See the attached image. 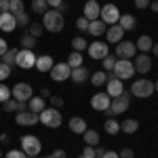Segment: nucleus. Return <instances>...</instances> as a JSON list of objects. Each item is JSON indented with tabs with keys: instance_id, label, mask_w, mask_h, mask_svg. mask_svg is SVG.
Returning <instances> with one entry per match:
<instances>
[{
	"instance_id": "obj_23",
	"label": "nucleus",
	"mask_w": 158,
	"mask_h": 158,
	"mask_svg": "<svg viewBox=\"0 0 158 158\" xmlns=\"http://www.w3.org/2000/svg\"><path fill=\"white\" fill-rule=\"evenodd\" d=\"M106 30H108V25L103 23L101 19H95V21H91V23H89V30H86V32H89L91 36L99 38L101 34H106Z\"/></svg>"
},
{
	"instance_id": "obj_46",
	"label": "nucleus",
	"mask_w": 158,
	"mask_h": 158,
	"mask_svg": "<svg viewBox=\"0 0 158 158\" xmlns=\"http://www.w3.org/2000/svg\"><path fill=\"white\" fill-rule=\"evenodd\" d=\"M61 106H63V99H61V97H55V95H51V108H57V110H59Z\"/></svg>"
},
{
	"instance_id": "obj_13",
	"label": "nucleus",
	"mask_w": 158,
	"mask_h": 158,
	"mask_svg": "<svg viewBox=\"0 0 158 158\" xmlns=\"http://www.w3.org/2000/svg\"><path fill=\"white\" fill-rule=\"evenodd\" d=\"M15 122H17L19 127H34L36 122H40V118H38V114L25 110V112H17V114H15Z\"/></svg>"
},
{
	"instance_id": "obj_6",
	"label": "nucleus",
	"mask_w": 158,
	"mask_h": 158,
	"mask_svg": "<svg viewBox=\"0 0 158 158\" xmlns=\"http://www.w3.org/2000/svg\"><path fill=\"white\" fill-rule=\"evenodd\" d=\"M21 150H23L30 158H34V156L40 154L42 143H40V139L34 137V135H23V137H21Z\"/></svg>"
},
{
	"instance_id": "obj_51",
	"label": "nucleus",
	"mask_w": 158,
	"mask_h": 158,
	"mask_svg": "<svg viewBox=\"0 0 158 158\" xmlns=\"http://www.w3.org/2000/svg\"><path fill=\"white\" fill-rule=\"evenodd\" d=\"M101 158H120V156H118V152H112V150H106V154H103Z\"/></svg>"
},
{
	"instance_id": "obj_43",
	"label": "nucleus",
	"mask_w": 158,
	"mask_h": 158,
	"mask_svg": "<svg viewBox=\"0 0 158 158\" xmlns=\"http://www.w3.org/2000/svg\"><path fill=\"white\" fill-rule=\"evenodd\" d=\"M4 158H27V154H25L23 150H9Z\"/></svg>"
},
{
	"instance_id": "obj_53",
	"label": "nucleus",
	"mask_w": 158,
	"mask_h": 158,
	"mask_svg": "<svg viewBox=\"0 0 158 158\" xmlns=\"http://www.w3.org/2000/svg\"><path fill=\"white\" fill-rule=\"evenodd\" d=\"M47 2H49V6H51V9H59V4L63 2V0H47Z\"/></svg>"
},
{
	"instance_id": "obj_22",
	"label": "nucleus",
	"mask_w": 158,
	"mask_h": 158,
	"mask_svg": "<svg viewBox=\"0 0 158 158\" xmlns=\"http://www.w3.org/2000/svg\"><path fill=\"white\" fill-rule=\"evenodd\" d=\"M89 78H91V74H89V70H86L85 65H80V68H74L72 74H70V80H72V82H76V85L85 82V80H89Z\"/></svg>"
},
{
	"instance_id": "obj_31",
	"label": "nucleus",
	"mask_w": 158,
	"mask_h": 158,
	"mask_svg": "<svg viewBox=\"0 0 158 158\" xmlns=\"http://www.w3.org/2000/svg\"><path fill=\"white\" fill-rule=\"evenodd\" d=\"M103 129H106V133H108V135H116L118 131H120V122L116 120V118H108L106 124H103Z\"/></svg>"
},
{
	"instance_id": "obj_41",
	"label": "nucleus",
	"mask_w": 158,
	"mask_h": 158,
	"mask_svg": "<svg viewBox=\"0 0 158 158\" xmlns=\"http://www.w3.org/2000/svg\"><path fill=\"white\" fill-rule=\"evenodd\" d=\"M11 65H6V63H2V61H0V80H6V78H9V76H11Z\"/></svg>"
},
{
	"instance_id": "obj_3",
	"label": "nucleus",
	"mask_w": 158,
	"mask_h": 158,
	"mask_svg": "<svg viewBox=\"0 0 158 158\" xmlns=\"http://www.w3.org/2000/svg\"><path fill=\"white\" fill-rule=\"evenodd\" d=\"M131 93L139 99L152 97V93H154V82L148 80V78H139V80H135L133 85H131Z\"/></svg>"
},
{
	"instance_id": "obj_7",
	"label": "nucleus",
	"mask_w": 158,
	"mask_h": 158,
	"mask_svg": "<svg viewBox=\"0 0 158 158\" xmlns=\"http://www.w3.org/2000/svg\"><path fill=\"white\" fill-rule=\"evenodd\" d=\"M99 19L103 21L106 25H114L118 23V19H120V11H118V6L116 4H103L101 6V15H99Z\"/></svg>"
},
{
	"instance_id": "obj_8",
	"label": "nucleus",
	"mask_w": 158,
	"mask_h": 158,
	"mask_svg": "<svg viewBox=\"0 0 158 158\" xmlns=\"http://www.w3.org/2000/svg\"><path fill=\"white\" fill-rule=\"evenodd\" d=\"M15 65L21 68V70L34 68V65H36V55H34V51H27V49L17 51V61H15Z\"/></svg>"
},
{
	"instance_id": "obj_16",
	"label": "nucleus",
	"mask_w": 158,
	"mask_h": 158,
	"mask_svg": "<svg viewBox=\"0 0 158 158\" xmlns=\"http://www.w3.org/2000/svg\"><path fill=\"white\" fill-rule=\"evenodd\" d=\"M122 36H124V30H122L118 23L110 25L108 30H106V40H108L110 44H118V42L122 40Z\"/></svg>"
},
{
	"instance_id": "obj_39",
	"label": "nucleus",
	"mask_w": 158,
	"mask_h": 158,
	"mask_svg": "<svg viewBox=\"0 0 158 158\" xmlns=\"http://www.w3.org/2000/svg\"><path fill=\"white\" fill-rule=\"evenodd\" d=\"M9 99H11V89L4 85V82H0V103H4Z\"/></svg>"
},
{
	"instance_id": "obj_11",
	"label": "nucleus",
	"mask_w": 158,
	"mask_h": 158,
	"mask_svg": "<svg viewBox=\"0 0 158 158\" xmlns=\"http://www.w3.org/2000/svg\"><path fill=\"white\" fill-rule=\"evenodd\" d=\"M135 51H137L135 42L120 40V42L116 44V57H118V59H131V57H135Z\"/></svg>"
},
{
	"instance_id": "obj_28",
	"label": "nucleus",
	"mask_w": 158,
	"mask_h": 158,
	"mask_svg": "<svg viewBox=\"0 0 158 158\" xmlns=\"http://www.w3.org/2000/svg\"><path fill=\"white\" fill-rule=\"evenodd\" d=\"M82 137H85V143L86 146H99V133L97 131H93V129H86L85 133H82Z\"/></svg>"
},
{
	"instance_id": "obj_35",
	"label": "nucleus",
	"mask_w": 158,
	"mask_h": 158,
	"mask_svg": "<svg viewBox=\"0 0 158 158\" xmlns=\"http://www.w3.org/2000/svg\"><path fill=\"white\" fill-rule=\"evenodd\" d=\"M42 32H44L42 23H30V25H27V34H30L32 38H40V36H42Z\"/></svg>"
},
{
	"instance_id": "obj_59",
	"label": "nucleus",
	"mask_w": 158,
	"mask_h": 158,
	"mask_svg": "<svg viewBox=\"0 0 158 158\" xmlns=\"http://www.w3.org/2000/svg\"><path fill=\"white\" fill-rule=\"evenodd\" d=\"M154 91H156V93H158V80H156V82H154Z\"/></svg>"
},
{
	"instance_id": "obj_25",
	"label": "nucleus",
	"mask_w": 158,
	"mask_h": 158,
	"mask_svg": "<svg viewBox=\"0 0 158 158\" xmlns=\"http://www.w3.org/2000/svg\"><path fill=\"white\" fill-rule=\"evenodd\" d=\"M118 25H120L124 32H129V30H135V25H137V19H135L133 15L124 13V15H120V19H118Z\"/></svg>"
},
{
	"instance_id": "obj_21",
	"label": "nucleus",
	"mask_w": 158,
	"mask_h": 158,
	"mask_svg": "<svg viewBox=\"0 0 158 158\" xmlns=\"http://www.w3.org/2000/svg\"><path fill=\"white\" fill-rule=\"evenodd\" d=\"M68 127H70V131L76 133V135H82L86 129H89V127H86V122H85V118H80V116H72L70 122H68Z\"/></svg>"
},
{
	"instance_id": "obj_34",
	"label": "nucleus",
	"mask_w": 158,
	"mask_h": 158,
	"mask_svg": "<svg viewBox=\"0 0 158 158\" xmlns=\"http://www.w3.org/2000/svg\"><path fill=\"white\" fill-rule=\"evenodd\" d=\"M15 61H17V49H9L4 55H2V63H6V65H15Z\"/></svg>"
},
{
	"instance_id": "obj_57",
	"label": "nucleus",
	"mask_w": 158,
	"mask_h": 158,
	"mask_svg": "<svg viewBox=\"0 0 158 158\" xmlns=\"http://www.w3.org/2000/svg\"><path fill=\"white\" fill-rule=\"evenodd\" d=\"M40 95H42V97H49V95H51L49 89H42V91H40Z\"/></svg>"
},
{
	"instance_id": "obj_54",
	"label": "nucleus",
	"mask_w": 158,
	"mask_h": 158,
	"mask_svg": "<svg viewBox=\"0 0 158 158\" xmlns=\"http://www.w3.org/2000/svg\"><path fill=\"white\" fill-rule=\"evenodd\" d=\"M57 11H59L61 15H63V13H68V11H70V6H68L65 2H61V4H59V9H57Z\"/></svg>"
},
{
	"instance_id": "obj_42",
	"label": "nucleus",
	"mask_w": 158,
	"mask_h": 158,
	"mask_svg": "<svg viewBox=\"0 0 158 158\" xmlns=\"http://www.w3.org/2000/svg\"><path fill=\"white\" fill-rule=\"evenodd\" d=\"M2 108H4V112H17V99H9V101H4L2 103Z\"/></svg>"
},
{
	"instance_id": "obj_26",
	"label": "nucleus",
	"mask_w": 158,
	"mask_h": 158,
	"mask_svg": "<svg viewBox=\"0 0 158 158\" xmlns=\"http://www.w3.org/2000/svg\"><path fill=\"white\" fill-rule=\"evenodd\" d=\"M135 47H137V51H141V53H148V51H152L154 42H152V38H150V36H146V34H143V36L137 38Z\"/></svg>"
},
{
	"instance_id": "obj_24",
	"label": "nucleus",
	"mask_w": 158,
	"mask_h": 158,
	"mask_svg": "<svg viewBox=\"0 0 158 158\" xmlns=\"http://www.w3.org/2000/svg\"><path fill=\"white\" fill-rule=\"evenodd\" d=\"M44 108H47V101H44V97H36V95H34V97L27 101V110H30V112H34V114H40Z\"/></svg>"
},
{
	"instance_id": "obj_1",
	"label": "nucleus",
	"mask_w": 158,
	"mask_h": 158,
	"mask_svg": "<svg viewBox=\"0 0 158 158\" xmlns=\"http://www.w3.org/2000/svg\"><path fill=\"white\" fill-rule=\"evenodd\" d=\"M63 25H65V17H63L57 9H49V11L42 15V27L49 30V32H53V34L61 32Z\"/></svg>"
},
{
	"instance_id": "obj_9",
	"label": "nucleus",
	"mask_w": 158,
	"mask_h": 158,
	"mask_svg": "<svg viewBox=\"0 0 158 158\" xmlns=\"http://www.w3.org/2000/svg\"><path fill=\"white\" fill-rule=\"evenodd\" d=\"M11 97L17 99V101H30L34 97V91L27 82H17V85L11 89Z\"/></svg>"
},
{
	"instance_id": "obj_17",
	"label": "nucleus",
	"mask_w": 158,
	"mask_h": 158,
	"mask_svg": "<svg viewBox=\"0 0 158 158\" xmlns=\"http://www.w3.org/2000/svg\"><path fill=\"white\" fill-rule=\"evenodd\" d=\"M85 19H89V21H95V19H99V15H101V6H99L95 0H86V4H85Z\"/></svg>"
},
{
	"instance_id": "obj_61",
	"label": "nucleus",
	"mask_w": 158,
	"mask_h": 158,
	"mask_svg": "<svg viewBox=\"0 0 158 158\" xmlns=\"http://www.w3.org/2000/svg\"><path fill=\"white\" fill-rule=\"evenodd\" d=\"M0 158H2V152H0Z\"/></svg>"
},
{
	"instance_id": "obj_38",
	"label": "nucleus",
	"mask_w": 158,
	"mask_h": 158,
	"mask_svg": "<svg viewBox=\"0 0 158 158\" xmlns=\"http://www.w3.org/2000/svg\"><path fill=\"white\" fill-rule=\"evenodd\" d=\"M21 47L27 51H34V47H36V38H32L30 34H23L21 36Z\"/></svg>"
},
{
	"instance_id": "obj_45",
	"label": "nucleus",
	"mask_w": 158,
	"mask_h": 158,
	"mask_svg": "<svg viewBox=\"0 0 158 158\" xmlns=\"http://www.w3.org/2000/svg\"><path fill=\"white\" fill-rule=\"evenodd\" d=\"M82 158H95V148L93 146H86L85 150H82V154H80Z\"/></svg>"
},
{
	"instance_id": "obj_48",
	"label": "nucleus",
	"mask_w": 158,
	"mask_h": 158,
	"mask_svg": "<svg viewBox=\"0 0 158 158\" xmlns=\"http://www.w3.org/2000/svg\"><path fill=\"white\" fill-rule=\"evenodd\" d=\"M152 0H135V9H148Z\"/></svg>"
},
{
	"instance_id": "obj_40",
	"label": "nucleus",
	"mask_w": 158,
	"mask_h": 158,
	"mask_svg": "<svg viewBox=\"0 0 158 158\" xmlns=\"http://www.w3.org/2000/svg\"><path fill=\"white\" fill-rule=\"evenodd\" d=\"M15 21H17V25H21V27H27L30 25V15L27 13H19V15H15Z\"/></svg>"
},
{
	"instance_id": "obj_4",
	"label": "nucleus",
	"mask_w": 158,
	"mask_h": 158,
	"mask_svg": "<svg viewBox=\"0 0 158 158\" xmlns=\"http://www.w3.org/2000/svg\"><path fill=\"white\" fill-rule=\"evenodd\" d=\"M112 72L116 74L118 80H129V78H133V76H135V65H133V61H131V59H118Z\"/></svg>"
},
{
	"instance_id": "obj_50",
	"label": "nucleus",
	"mask_w": 158,
	"mask_h": 158,
	"mask_svg": "<svg viewBox=\"0 0 158 158\" xmlns=\"http://www.w3.org/2000/svg\"><path fill=\"white\" fill-rule=\"evenodd\" d=\"M6 51H9V44H6V40H4V38H0V57H2Z\"/></svg>"
},
{
	"instance_id": "obj_10",
	"label": "nucleus",
	"mask_w": 158,
	"mask_h": 158,
	"mask_svg": "<svg viewBox=\"0 0 158 158\" xmlns=\"http://www.w3.org/2000/svg\"><path fill=\"white\" fill-rule=\"evenodd\" d=\"M70 74H72V68L68 65V61H65V63H55V65L51 68V78H53L55 82L70 80Z\"/></svg>"
},
{
	"instance_id": "obj_56",
	"label": "nucleus",
	"mask_w": 158,
	"mask_h": 158,
	"mask_svg": "<svg viewBox=\"0 0 158 158\" xmlns=\"http://www.w3.org/2000/svg\"><path fill=\"white\" fill-rule=\"evenodd\" d=\"M150 4H152V11H154V13H158V0H152Z\"/></svg>"
},
{
	"instance_id": "obj_19",
	"label": "nucleus",
	"mask_w": 158,
	"mask_h": 158,
	"mask_svg": "<svg viewBox=\"0 0 158 158\" xmlns=\"http://www.w3.org/2000/svg\"><path fill=\"white\" fill-rule=\"evenodd\" d=\"M106 93H108L110 97H118L124 93V86H122V80L118 78H114V80H108L106 82Z\"/></svg>"
},
{
	"instance_id": "obj_29",
	"label": "nucleus",
	"mask_w": 158,
	"mask_h": 158,
	"mask_svg": "<svg viewBox=\"0 0 158 158\" xmlns=\"http://www.w3.org/2000/svg\"><path fill=\"white\" fill-rule=\"evenodd\" d=\"M82 63H85V59H82V53H78V51H72V53L68 55V65H70L72 70H74V68H80Z\"/></svg>"
},
{
	"instance_id": "obj_30",
	"label": "nucleus",
	"mask_w": 158,
	"mask_h": 158,
	"mask_svg": "<svg viewBox=\"0 0 158 158\" xmlns=\"http://www.w3.org/2000/svg\"><path fill=\"white\" fill-rule=\"evenodd\" d=\"M106 82H108V74H106V72L99 70V72L91 74V85H93V86H101V85H106Z\"/></svg>"
},
{
	"instance_id": "obj_58",
	"label": "nucleus",
	"mask_w": 158,
	"mask_h": 158,
	"mask_svg": "<svg viewBox=\"0 0 158 158\" xmlns=\"http://www.w3.org/2000/svg\"><path fill=\"white\" fill-rule=\"evenodd\" d=\"M152 53H154V55L158 57V42H154V47H152Z\"/></svg>"
},
{
	"instance_id": "obj_27",
	"label": "nucleus",
	"mask_w": 158,
	"mask_h": 158,
	"mask_svg": "<svg viewBox=\"0 0 158 158\" xmlns=\"http://www.w3.org/2000/svg\"><path fill=\"white\" fill-rule=\"evenodd\" d=\"M139 129V122L135 120V118H127L124 122H120V131L122 133H129V135H133L135 131Z\"/></svg>"
},
{
	"instance_id": "obj_44",
	"label": "nucleus",
	"mask_w": 158,
	"mask_h": 158,
	"mask_svg": "<svg viewBox=\"0 0 158 158\" xmlns=\"http://www.w3.org/2000/svg\"><path fill=\"white\" fill-rule=\"evenodd\" d=\"M89 23H91V21L85 19V17H78V19H76V27H78L80 32H86V30H89Z\"/></svg>"
},
{
	"instance_id": "obj_60",
	"label": "nucleus",
	"mask_w": 158,
	"mask_h": 158,
	"mask_svg": "<svg viewBox=\"0 0 158 158\" xmlns=\"http://www.w3.org/2000/svg\"><path fill=\"white\" fill-rule=\"evenodd\" d=\"M27 158H30V156H27ZM34 158H40V156H34ZM47 158H49V156H47Z\"/></svg>"
},
{
	"instance_id": "obj_36",
	"label": "nucleus",
	"mask_w": 158,
	"mask_h": 158,
	"mask_svg": "<svg viewBox=\"0 0 158 158\" xmlns=\"http://www.w3.org/2000/svg\"><path fill=\"white\" fill-rule=\"evenodd\" d=\"M9 13H13V15L23 13V0H9Z\"/></svg>"
},
{
	"instance_id": "obj_47",
	"label": "nucleus",
	"mask_w": 158,
	"mask_h": 158,
	"mask_svg": "<svg viewBox=\"0 0 158 158\" xmlns=\"http://www.w3.org/2000/svg\"><path fill=\"white\" fill-rule=\"evenodd\" d=\"M118 156H120V158H135V154H133V150H131V148H124V150L118 152Z\"/></svg>"
},
{
	"instance_id": "obj_52",
	"label": "nucleus",
	"mask_w": 158,
	"mask_h": 158,
	"mask_svg": "<svg viewBox=\"0 0 158 158\" xmlns=\"http://www.w3.org/2000/svg\"><path fill=\"white\" fill-rule=\"evenodd\" d=\"M9 11V0H0V13Z\"/></svg>"
},
{
	"instance_id": "obj_37",
	"label": "nucleus",
	"mask_w": 158,
	"mask_h": 158,
	"mask_svg": "<svg viewBox=\"0 0 158 158\" xmlns=\"http://www.w3.org/2000/svg\"><path fill=\"white\" fill-rule=\"evenodd\" d=\"M116 61H118L116 55H108V57H103V59H101L103 70H106V72H112V70H114V65H116Z\"/></svg>"
},
{
	"instance_id": "obj_2",
	"label": "nucleus",
	"mask_w": 158,
	"mask_h": 158,
	"mask_svg": "<svg viewBox=\"0 0 158 158\" xmlns=\"http://www.w3.org/2000/svg\"><path fill=\"white\" fill-rule=\"evenodd\" d=\"M38 118H40V122L44 127H49V129H57V127H61V122H63L61 112L57 108H44L38 114Z\"/></svg>"
},
{
	"instance_id": "obj_49",
	"label": "nucleus",
	"mask_w": 158,
	"mask_h": 158,
	"mask_svg": "<svg viewBox=\"0 0 158 158\" xmlns=\"http://www.w3.org/2000/svg\"><path fill=\"white\" fill-rule=\"evenodd\" d=\"M49 158H68V154H65L63 150H55V152H51Z\"/></svg>"
},
{
	"instance_id": "obj_12",
	"label": "nucleus",
	"mask_w": 158,
	"mask_h": 158,
	"mask_svg": "<svg viewBox=\"0 0 158 158\" xmlns=\"http://www.w3.org/2000/svg\"><path fill=\"white\" fill-rule=\"evenodd\" d=\"M89 55L93 57V59H103V57H108L110 55V47L108 42H101V40H95L93 44H89Z\"/></svg>"
},
{
	"instance_id": "obj_20",
	"label": "nucleus",
	"mask_w": 158,
	"mask_h": 158,
	"mask_svg": "<svg viewBox=\"0 0 158 158\" xmlns=\"http://www.w3.org/2000/svg\"><path fill=\"white\" fill-rule=\"evenodd\" d=\"M55 65V61H53V57L51 55H38L36 57V68L38 72H51V68Z\"/></svg>"
},
{
	"instance_id": "obj_14",
	"label": "nucleus",
	"mask_w": 158,
	"mask_h": 158,
	"mask_svg": "<svg viewBox=\"0 0 158 158\" xmlns=\"http://www.w3.org/2000/svg\"><path fill=\"white\" fill-rule=\"evenodd\" d=\"M110 103H112V97H110L108 93H95L91 97V108L97 110V112H106L110 108Z\"/></svg>"
},
{
	"instance_id": "obj_5",
	"label": "nucleus",
	"mask_w": 158,
	"mask_h": 158,
	"mask_svg": "<svg viewBox=\"0 0 158 158\" xmlns=\"http://www.w3.org/2000/svg\"><path fill=\"white\" fill-rule=\"evenodd\" d=\"M127 110H129V93L124 91L118 97H112V103H110V108L106 110V114H108L110 118H114L116 114H122V112H127Z\"/></svg>"
},
{
	"instance_id": "obj_32",
	"label": "nucleus",
	"mask_w": 158,
	"mask_h": 158,
	"mask_svg": "<svg viewBox=\"0 0 158 158\" xmlns=\"http://www.w3.org/2000/svg\"><path fill=\"white\" fill-rule=\"evenodd\" d=\"M72 49L78 51V53H82V51L89 49V42H86L82 36H76V38H72Z\"/></svg>"
},
{
	"instance_id": "obj_62",
	"label": "nucleus",
	"mask_w": 158,
	"mask_h": 158,
	"mask_svg": "<svg viewBox=\"0 0 158 158\" xmlns=\"http://www.w3.org/2000/svg\"><path fill=\"white\" fill-rule=\"evenodd\" d=\"M78 158H82V156H78Z\"/></svg>"
},
{
	"instance_id": "obj_15",
	"label": "nucleus",
	"mask_w": 158,
	"mask_h": 158,
	"mask_svg": "<svg viewBox=\"0 0 158 158\" xmlns=\"http://www.w3.org/2000/svg\"><path fill=\"white\" fill-rule=\"evenodd\" d=\"M133 65H135V72L148 74L150 70H152V59H150V55H148V53H141V55H137V57H135Z\"/></svg>"
},
{
	"instance_id": "obj_33",
	"label": "nucleus",
	"mask_w": 158,
	"mask_h": 158,
	"mask_svg": "<svg viewBox=\"0 0 158 158\" xmlns=\"http://www.w3.org/2000/svg\"><path fill=\"white\" fill-rule=\"evenodd\" d=\"M32 11L44 15V13L49 11V2L47 0H32Z\"/></svg>"
},
{
	"instance_id": "obj_55",
	"label": "nucleus",
	"mask_w": 158,
	"mask_h": 158,
	"mask_svg": "<svg viewBox=\"0 0 158 158\" xmlns=\"http://www.w3.org/2000/svg\"><path fill=\"white\" fill-rule=\"evenodd\" d=\"M103 154H106V150H103V148H97V146H95V158H101Z\"/></svg>"
},
{
	"instance_id": "obj_18",
	"label": "nucleus",
	"mask_w": 158,
	"mask_h": 158,
	"mask_svg": "<svg viewBox=\"0 0 158 158\" xmlns=\"http://www.w3.org/2000/svg\"><path fill=\"white\" fill-rule=\"evenodd\" d=\"M17 27V21H15V15L13 13H0V32H13Z\"/></svg>"
}]
</instances>
